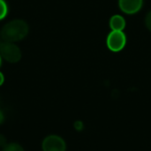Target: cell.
Returning a JSON list of instances; mask_svg holds the SVG:
<instances>
[{"instance_id":"6da1fadb","label":"cell","mask_w":151,"mask_h":151,"mask_svg":"<svg viewBox=\"0 0 151 151\" xmlns=\"http://www.w3.org/2000/svg\"><path fill=\"white\" fill-rule=\"evenodd\" d=\"M28 34V25L22 19H14L6 23L0 31V39L4 42H16Z\"/></svg>"},{"instance_id":"7a4b0ae2","label":"cell","mask_w":151,"mask_h":151,"mask_svg":"<svg viewBox=\"0 0 151 151\" xmlns=\"http://www.w3.org/2000/svg\"><path fill=\"white\" fill-rule=\"evenodd\" d=\"M0 56L9 63H17L21 58L20 49L14 43L0 39Z\"/></svg>"},{"instance_id":"3957f363","label":"cell","mask_w":151,"mask_h":151,"mask_svg":"<svg viewBox=\"0 0 151 151\" xmlns=\"http://www.w3.org/2000/svg\"><path fill=\"white\" fill-rule=\"evenodd\" d=\"M106 44L111 51L119 52L127 44V36L123 31H111L108 35Z\"/></svg>"},{"instance_id":"277c9868","label":"cell","mask_w":151,"mask_h":151,"mask_svg":"<svg viewBox=\"0 0 151 151\" xmlns=\"http://www.w3.org/2000/svg\"><path fill=\"white\" fill-rule=\"evenodd\" d=\"M42 148L43 151H65L66 143L62 137L51 134L44 138Z\"/></svg>"},{"instance_id":"5b68a950","label":"cell","mask_w":151,"mask_h":151,"mask_svg":"<svg viewBox=\"0 0 151 151\" xmlns=\"http://www.w3.org/2000/svg\"><path fill=\"white\" fill-rule=\"evenodd\" d=\"M143 5V0H119L120 10L127 14L137 13Z\"/></svg>"},{"instance_id":"8992f818","label":"cell","mask_w":151,"mask_h":151,"mask_svg":"<svg viewBox=\"0 0 151 151\" xmlns=\"http://www.w3.org/2000/svg\"><path fill=\"white\" fill-rule=\"evenodd\" d=\"M110 27L111 31H123L126 27V20L123 16L116 14L110 19Z\"/></svg>"},{"instance_id":"52a82bcc","label":"cell","mask_w":151,"mask_h":151,"mask_svg":"<svg viewBox=\"0 0 151 151\" xmlns=\"http://www.w3.org/2000/svg\"><path fill=\"white\" fill-rule=\"evenodd\" d=\"M2 151H24V150L19 144L11 143V144H7L4 148H3Z\"/></svg>"},{"instance_id":"ba28073f","label":"cell","mask_w":151,"mask_h":151,"mask_svg":"<svg viewBox=\"0 0 151 151\" xmlns=\"http://www.w3.org/2000/svg\"><path fill=\"white\" fill-rule=\"evenodd\" d=\"M8 12V7L4 0H0V19H3Z\"/></svg>"},{"instance_id":"9c48e42d","label":"cell","mask_w":151,"mask_h":151,"mask_svg":"<svg viewBox=\"0 0 151 151\" xmlns=\"http://www.w3.org/2000/svg\"><path fill=\"white\" fill-rule=\"evenodd\" d=\"M145 25L147 27V28L151 31V11L150 12H148V14L146 15L145 18Z\"/></svg>"},{"instance_id":"30bf717a","label":"cell","mask_w":151,"mask_h":151,"mask_svg":"<svg viewBox=\"0 0 151 151\" xmlns=\"http://www.w3.org/2000/svg\"><path fill=\"white\" fill-rule=\"evenodd\" d=\"M6 145H7V142H6V139H5V137H4L3 134H0V147L4 148Z\"/></svg>"},{"instance_id":"8fae6325","label":"cell","mask_w":151,"mask_h":151,"mask_svg":"<svg viewBox=\"0 0 151 151\" xmlns=\"http://www.w3.org/2000/svg\"><path fill=\"white\" fill-rule=\"evenodd\" d=\"M4 116L3 112L0 111V125L4 122Z\"/></svg>"},{"instance_id":"7c38bea8","label":"cell","mask_w":151,"mask_h":151,"mask_svg":"<svg viewBox=\"0 0 151 151\" xmlns=\"http://www.w3.org/2000/svg\"><path fill=\"white\" fill-rule=\"evenodd\" d=\"M4 77L3 73L0 72V86L4 83Z\"/></svg>"},{"instance_id":"4fadbf2b","label":"cell","mask_w":151,"mask_h":151,"mask_svg":"<svg viewBox=\"0 0 151 151\" xmlns=\"http://www.w3.org/2000/svg\"><path fill=\"white\" fill-rule=\"evenodd\" d=\"M1 58H1V56H0V65H1Z\"/></svg>"}]
</instances>
